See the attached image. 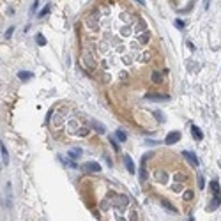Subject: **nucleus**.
I'll return each instance as SVG.
<instances>
[{
    "label": "nucleus",
    "instance_id": "obj_1",
    "mask_svg": "<svg viewBox=\"0 0 221 221\" xmlns=\"http://www.w3.org/2000/svg\"><path fill=\"white\" fill-rule=\"evenodd\" d=\"M179 140H181V133H179V131H172V133H168V134H166L165 143L172 145V143H175V142H179Z\"/></svg>",
    "mask_w": 221,
    "mask_h": 221
},
{
    "label": "nucleus",
    "instance_id": "obj_2",
    "mask_svg": "<svg viewBox=\"0 0 221 221\" xmlns=\"http://www.w3.org/2000/svg\"><path fill=\"white\" fill-rule=\"evenodd\" d=\"M83 170H85V172H90V173H97V172H101V166H99L97 163L90 161V163H85V165H83Z\"/></svg>",
    "mask_w": 221,
    "mask_h": 221
},
{
    "label": "nucleus",
    "instance_id": "obj_3",
    "mask_svg": "<svg viewBox=\"0 0 221 221\" xmlns=\"http://www.w3.org/2000/svg\"><path fill=\"white\" fill-rule=\"evenodd\" d=\"M124 163H126V168H128L129 173H134V172H136V170H134V165H133V159H131L128 154H124Z\"/></svg>",
    "mask_w": 221,
    "mask_h": 221
},
{
    "label": "nucleus",
    "instance_id": "obj_4",
    "mask_svg": "<svg viewBox=\"0 0 221 221\" xmlns=\"http://www.w3.org/2000/svg\"><path fill=\"white\" fill-rule=\"evenodd\" d=\"M210 189H212V193H214V196H216V198H221V195H219V184H218V181H212V182H210Z\"/></svg>",
    "mask_w": 221,
    "mask_h": 221
},
{
    "label": "nucleus",
    "instance_id": "obj_5",
    "mask_svg": "<svg viewBox=\"0 0 221 221\" xmlns=\"http://www.w3.org/2000/svg\"><path fill=\"white\" fill-rule=\"evenodd\" d=\"M0 150H2V159H4V165H9V154H7V149L4 143H0Z\"/></svg>",
    "mask_w": 221,
    "mask_h": 221
},
{
    "label": "nucleus",
    "instance_id": "obj_6",
    "mask_svg": "<svg viewBox=\"0 0 221 221\" xmlns=\"http://www.w3.org/2000/svg\"><path fill=\"white\" fill-rule=\"evenodd\" d=\"M80 156H81V149H78V147L69 150V157H71V159H78Z\"/></svg>",
    "mask_w": 221,
    "mask_h": 221
},
{
    "label": "nucleus",
    "instance_id": "obj_7",
    "mask_svg": "<svg viewBox=\"0 0 221 221\" xmlns=\"http://www.w3.org/2000/svg\"><path fill=\"white\" fill-rule=\"evenodd\" d=\"M191 133H193V136H195L196 140H202V138H204V134H202V131H200V129L196 128V126H193V128H191Z\"/></svg>",
    "mask_w": 221,
    "mask_h": 221
},
{
    "label": "nucleus",
    "instance_id": "obj_8",
    "mask_svg": "<svg viewBox=\"0 0 221 221\" xmlns=\"http://www.w3.org/2000/svg\"><path fill=\"white\" fill-rule=\"evenodd\" d=\"M184 156H186L187 159H189V161L193 163V166H198V159L195 157V154H191V152H184Z\"/></svg>",
    "mask_w": 221,
    "mask_h": 221
},
{
    "label": "nucleus",
    "instance_id": "obj_9",
    "mask_svg": "<svg viewBox=\"0 0 221 221\" xmlns=\"http://www.w3.org/2000/svg\"><path fill=\"white\" fill-rule=\"evenodd\" d=\"M50 9H51V4H48V5H44L43 9H41V13H39L37 16H39V18H44V16H46V14L50 13Z\"/></svg>",
    "mask_w": 221,
    "mask_h": 221
},
{
    "label": "nucleus",
    "instance_id": "obj_10",
    "mask_svg": "<svg viewBox=\"0 0 221 221\" xmlns=\"http://www.w3.org/2000/svg\"><path fill=\"white\" fill-rule=\"evenodd\" d=\"M18 76H19V80H30V78H32V73H25V71H19V73H18Z\"/></svg>",
    "mask_w": 221,
    "mask_h": 221
},
{
    "label": "nucleus",
    "instance_id": "obj_11",
    "mask_svg": "<svg viewBox=\"0 0 221 221\" xmlns=\"http://www.w3.org/2000/svg\"><path fill=\"white\" fill-rule=\"evenodd\" d=\"M150 78H152V81H154V83H161V81H163L161 75H159L157 71H154V73H152V76H150Z\"/></svg>",
    "mask_w": 221,
    "mask_h": 221
},
{
    "label": "nucleus",
    "instance_id": "obj_12",
    "mask_svg": "<svg viewBox=\"0 0 221 221\" xmlns=\"http://www.w3.org/2000/svg\"><path fill=\"white\" fill-rule=\"evenodd\" d=\"M36 41H37V44H39V46H44V44H46V39H44V36H43V34H37V36H36Z\"/></svg>",
    "mask_w": 221,
    "mask_h": 221
},
{
    "label": "nucleus",
    "instance_id": "obj_13",
    "mask_svg": "<svg viewBox=\"0 0 221 221\" xmlns=\"http://www.w3.org/2000/svg\"><path fill=\"white\" fill-rule=\"evenodd\" d=\"M161 204H163V205H165L166 209H170L172 212H177V209H175V207H173V205H172L170 202H168V200H165V198H163V200H161Z\"/></svg>",
    "mask_w": 221,
    "mask_h": 221
},
{
    "label": "nucleus",
    "instance_id": "obj_14",
    "mask_svg": "<svg viewBox=\"0 0 221 221\" xmlns=\"http://www.w3.org/2000/svg\"><path fill=\"white\" fill-rule=\"evenodd\" d=\"M115 136H117L120 142H126V138H128V136H126V133H124V131H120V129H119V131H115Z\"/></svg>",
    "mask_w": 221,
    "mask_h": 221
},
{
    "label": "nucleus",
    "instance_id": "obj_15",
    "mask_svg": "<svg viewBox=\"0 0 221 221\" xmlns=\"http://www.w3.org/2000/svg\"><path fill=\"white\" fill-rule=\"evenodd\" d=\"M149 99H152V101H161V99H168V97H166V96H157V94H150Z\"/></svg>",
    "mask_w": 221,
    "mask_h": 221
},
{
    "label": "nucleus",
    "instance_id": "obj_16",
    "mask_svg": "<svg viewBox=\"0 0 221 221\" xmlns=\"http://www.w3.org/2000/svg\"><path fill=\"white\" fill-rule=\"evenodd\" d=\"M198 186H200V187H204V186H205V182H204V177H202V175H198Z\"/></svg>",
    "mask_w": 221,
    "mask_h": 221
},
{
    "label": "nucleus",
    "instance_id": "obj_17",
    "mask_svg": "<svg viewBox=\"0 0 221 221\" xmlns=\"http://www.w3.org/2000/svg\"><path fill=\"white\" fill-rule=\"evenodd\" d=\"M175 27L182 28V27H184V21H182V19H175Z\"/></svg>",
    "mask_w": 221,
    "mask_h": 221
},
{
    "label": "nucleus",
    "instance_id": "obj_18",
    "mask_svg": "<svg viewBox=\"0 0 221 221\" xmlns=\"http://www.w3.org/2000/svg\"><path fill=\"white\" fill-rule=\"evenodd\" d=\"M13 32H14V27H11V28H9V30H7V32H5V37L9 39V37H11V36H13Z\"/></svg>",
    "mask_w": 221,
    "mask_h": 221
},
{
    "label": "nucleus",
    "instance_id": "obj_19",
    "mask_svg": "<svg viewBox=\"0 0 221 221\" xmlns=\"http://www.w3.org/2000/svg\"><path fill=\"white\" fill-rule=\"evenodd\" d=\"M110 142H112V147H113V149H115V150H119V145H117V142H115L113 138H110Z\"/></svg>",
    "mask_w": 221,
    "mask_h": 221
},
{
    "label": "nucleus",
    "instance_id": "obj_20",
    "mask_svg": "<svg viewBox=\"0 0 221 221\" xmlns=\"http://www.w3.org/2000/svg\"><path fill=\"white\" fill-rule=\"evenodd\" d=\"M37 5H39V0H36V2L32 4V9H30V11H32V13H34V11H36V9H37Z\"/></svg>",
    "mask_w": 221,
    "mask_h": 221
},
{
    "label": "nucleus",
    "instance_id": "obj_21",
    "mask_svg": "<svg viewBox=\"0 0 221 221\" xmlns=\"http://www.w3.org/2000/svg\"><path fill=\"white\" fill-rule=\"evenodd\" d=\"M138 2H140V4H142V5H143V4H145V0H138Z\"/></svg>",
    "mask_w": 221,
    "mask_h": 221
}]
</instances>
